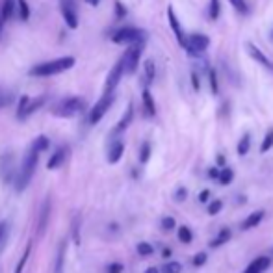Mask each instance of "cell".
Listing matches in <instances>:
<instances>
[{"instance_id": "obj_1", "label": "cell", "mask_w": 273, "mask_h": 273, "mask_svg": "<svg viewBox=\"0 0 273 273\" xmlns=\"http://www.w3.org/2000/svg\"><path fill=\"white\" fill-rule=\"evenodd\" d=\"M74 63H76V60H74L73 56H61L58 60L45 61V63L32 67L30 71H28V74L30 76H54V74L69 71L71 67H74Z\"/></svg>"}, {"instance_id": "obj_2", "label": "cell", "mask_w": 273, "mask_h": 273, "mask_svg": "<svg viewBox=\"0 0 273 273\" xmlns=\"http://www.w3.org/2000/svg\"><path fill=\"white\" fill-rule=\"evenodd\" d=\"M37 158H39V152L34 151V149H28V152L25 154V158H23V164H21V167H19L17 171V180H15V188L19 190V192H23V190L30 184L32 176H34V173H36V167H37Z\"/></svg>"}, {"instance_id": "obj_3", "label": "cell", "mask_w": 273, "mask_h": 273, "mask_svg": "<svg viewBox=\"0 0 273 273\" xmlns=\"http://www.w3.org/2000/svg\"><path fill=\"white\" fill-rule=\"evenodd\" d=\"M85 108V101L82 97H65L52 106V114L58 117H73Z\"/></svg>"}, {"instance_id": "obj_4", "label": "cell", "mask_w": 273, "mask_h": 273, "mask_svg": "<svg viewBox=\"0 0 273 273\" xmlns=\"http://www.w3.org/2000/svg\"><path fill=\"white\" fill-rule=\"evenodd\" d=\"M147 32L136 26H123L117 32H114L112 41L116 45H138V43H145Z\"/></svg>"}, {"instance_id": "obj_5", "label": "cell", "mask_w": 273, "mask_h": 273, "mask_svg": "<svg viewBox=\"0 0 273 273\" xmlns=\"http://www.w3.org/2000/svg\"><path fill=\"white\" fill-rule=\"evenodd\" d=\"M143 45L145 43H138V45H130L127 49V52L123 54V63H125V73L134 74L136 69H138V63H140L141 52H143Z\"/></svg>"}, {"instance_id": "obj_6", "label": "cell", "mask_w": 273, "mask_h": 273, "mask_svg": "<svg viewBox=\"0 0 273 273\" xmlns=\"http://www.w3.org/2000/svg\"><path fill=\"white\" fill-rule=\"evenodd\" d=\"M114 99H116L114 93H112V95H103V97L99 99L97 104H95L89 112V123L91 125H97V123L106 116V112L110 110V106L114 104Z\"/></svg>"}, {"instance_id": "obj_7", "label": "cell", "mask_w": 273, "mask_h": 273, "mask_svg": "<svg viewBox=\"0 0 273 273\" xmlns=\"http://www.w3.org/2000/svg\"><path fill=\"white\" fill-rule=\"evenodd\" d=\"M0 178L10 184V182L17 180V173H15V158L12 152H6L0 156Z\"/></svg>"}, {"instance_id": "obj_8", "label": "cell", "mask_w": 273, "mask_h": 273, "mask_svg": "<svg viewBox=\"0 0 273 273\" xmlns=\"http://www.w3.org/2000/svg\"><path fill=\"white\" fill-rule=\"evenodd\" d=\"M43 104H45V97H36V99H30V97H21L19 99V108H17V117L19 119H25V117L32 116L37 108H41Z\"/></svg>"}, {"instance_id": "obj_9", "label": "cell", "mask_w": 273, "mask_h": 273, "mask_svg": "<svg viewBox=\"0 0 273 273\" xmlns=\"http://www.w3.org/2000/svg\"><path fill=\"white\" fill-rule=\"evenodd\" d=\"M123 74H125V63H123V60H119L116 65L112 67L108 76H106V82H104V95H112V93L116 91V87L119 85V82H121Z\"/></svg>"}, {"instance_id": "obj_10", "label": "cell", "mask_w": 273, "mask_h": 273, "mask_svg": "<svg viewBox=\"0 0 273 273\" xmlns=\"http://www.w3.org/2000/svg\"><path fill=\"white\" fill-rule=\"evenodd\" d=\"M167 21H169L171 30H173V34H175V37H176V41H178V45H180L182 49H184L186 52H188V49H190L188 36H186V34H184V30H182V25H180V21L176 19L173 6L167 8Z\"/></svg>"}, {"instance_id": "obj_11", "label": "cell", "mask_w": 273, "mask_h": 273, "mask_svg": "<svg viewBox=\"0 0 273 273\" xmlns=\"http://www.w3.org/2000/svg\"><path fill=\"white\" fill-rule=\"evenodd\" d=\"M188 43H190L188 54L190 56H199V54H203L208 47H210V37L205 36V34L195 32V34H190L188 36Z\"/></svg>"}, {"instance_id": "obj_12", "label": "cell", "mask_w": 273, "mask_h": 273, "mask_svg": "<svg viewBox=\"0 0 273 273\" xmlns=\"http://www.w3.org/2000/svg\"><path fill=\"white\" fill-rule=\"evenodd\" d=\"M61 15L65 19V23L69 28H76L78 26V15H76V4L74 0H61Z\"/></svg>"}, {"instance_id": "obj_13", "label": "cell", "mask_w": 273, "mask_h": 273, "mask_svg": "<svg viewBox=\"0 0 273 273\" xmlns=\"http://www.w3.org/2000/svg\"><path fill=\"white\" fill-rule=\"evenodd\" d=\"M50 210H52V205H50V197H45V201L41 203V208H39V216H37V234L41 236L47 231V225H49L50 218Z\"/></svg>"}, {"instance_id": "obj_14", "label": "cell", "mask_w": 273, "mask_h": 273, "mask_svg": "<svg viewBox=\"0 0 273 273\" xmlns=\"http://www.w3.org/2000/svg\"><path fill=\"white\" fill-rule=\"evenodd\" d=\"M247 52H249V56H251L253 60L258 61L260 65L266 67L269 73H273V61L269 60V58H267V56L264 54V52H262L258 47H256V45H253V43H247Z\"/></svg>"}, {"instance_id": "obj_15", "label": "cell", "mask_w": 273, "mask_h": 273, "mask_svg": "<svg viewBox=\"0 0 273 273\" xmlns=\"http://www.w3.org/2000/svg\"><path fill=\"white\" fill-rule=\"evenodd\" d=\"M271 266V258L269 256H256L255 260L251 262L243 273H266Z\"/></svg>"}, {"instance_id": "obj_16", "label": "cell", "mask_w": 273, "mask_h": 273, "mask_svg": "<svg viewBox=\"0 0 273 273\" xmlns=\"http://www.w3.org/2000/svg\"><path fill=\"white\" fill-rule=\"evenodd\" d=\"M67 154H69V149L67 147H60L58 151L50 156V160L47 162V169H58V167H61L63 165V162L67 160Z\"/></svg>"}, {"instance_id": "obj_17", "label": "cell", "mask_w": 273, "mask_h": 273, "mask_svg": "<svg viewBox=\"0 0 273 273\" xmlns=\"http://www.w3.org/2000/svg\"><path fill=\"white\" fill-rule=\"evenodd\" d=\"M264 216H266V212H264V210H256V212H251L247 218L242 221V229H243V231H251V229L258 227V225L262 223Z\"/></svg>"}, {"instance_id": "obj_18", "label": "cell", "mask_w": 273, "mask_h": 273, "mask_svg": "<svg viewBox=\"0 0 273 273\" xmlns=\"http://www.w3.org/2000/svg\"><path fill=\"white\" fill-rule=\"evenodd\" d=\"M12 13H13V0H0V36H2L6 21L12 17Z\"/></svg>"}, {"instance_id": "obj_19", "label": "cell", "mask_w": 273, "mask_h": 273, "mask_svg": "<svg viewBox=\"0 0 273 273\" xmlns=\"http://www.w3.org/2000/svg\"><path fill=\"white\" fill-rule=\"evenodd\" d=\"M125 152V143L123 141H114L108 149V164H117Z\"/></svg>"}, {"instance_id": "obj_20", "label": "cell", "mask_w": 273, "mask_h": 273, "mask_svg": "<svg viewBox=\"0 0 273 273\" xmlns=\"http://www.w3.org/2000/svg\"><path fill=\"white\" fill-rule=\"evenodd\" d=\"M141 99H143V112H145V116L147 117L156 116V104H154V99H152L151 91L143 89V93H141Z\"/></svg>"}, {"instance_id": "obj_21", "label": "cell", "mask_w": 273, "mask_h": 273, "mask_svg": "<svg viewBox=\"0 0 273 273\" xmlns=\"http://www.w3.org/2000/svg\"><path fill=\"white\" fill-rule=\"evenodd\" d=\"M132 119H134V104L130 103V104L127 106V110H125V114H123L121 121L117 123V127L114 128V132L119 134V132H123V130H127L128 125L132 123Z\"/></svg>"}, {"instance_id": "obj_22", "label": "cell", "mask_w": 273, "mask_h": 273, "mask_svg": "<svg viewBox=\"0 0 273 273\" xmlns=\"http://www.w3.org/2000/svg\"><path fill=\"white\" fill-rule=\"evenodd\" d=\"M154 76H156V65H154V61L152 60H147L145 63H143V78H141L145 89H147V85L152 84Z\"/></svg>"}, {"instance_id": "obj_23", "label": "cell", "mask_w": 273, "mask_h": 273, "mask_svg": "<svg viewBox=\"0 0 273 273\" xmlns=\"http://www.w3.org/2000/svg\"><path fill=\"white\" fill-rule=\"evenodd\" d=\"M65 253H67V242L60 243L58 247V253H56V262H54V273H63V267H65Z\"/></svg>"}, {"instance_id": "obj_24", "label": "cell", "mask_w": 273, "mask_h": 273, "mask_svg": "<svg viewBox=\"0 0 273 273\" xmlns=\"http://www.w3.org/2000/svg\"><path fill=\"white\" fill-rule=\"evenodd\" d=\"M231 236H232V232H231V229H227V227H223L221 231H219V234L216 238H214L212 242H210V247L212 249H216V247H221L223 243H227L229 240H231Z\"/></svg>"}, {"instance_id": "obj_25", "label": "cell", "mask_w": 273, "mask_h": 273, "mask_svg": "<svg viewBox=\"0 0 273 273\" xmlns=\"http://www.w3.org/2000/svg\"><path fill=\"white\" fill-rule=\"evenodd\" d=\"M249 149H251V136H249V134H243L242 138H240V141H238L236 151L240 156H245L249 152Z\"/></svg>"}, {"instance_id": "obj_26", "label": "cell", "mask_w": 273, "mask_h": 273, "mask_svg": "<svg viewBox=\"0 0 273 273\" xmlns=\"http://www.w3.org/2000/svg\"><path fill=\"white\" fill-rule=\"evenodd\" d=\"M50 147V141L47 136H37L36 140H34V143H32V149L37 152H43V151H47Z\"/></svg>"}, {"instance_id": "obj_27", "label": "cell", "mask_w": 273, "mask_h": 273, "mask_svg": "<svg viewBox=\"0 0 273 273\" xmlns=\"http://www.w3.org/2000/svg\"><path fill=\"white\" fill-rule=\"evenodd\" d=\"M234 180V171L231 169V167H223V169H221V175H219V184H221V186H229V184H231V182Z\"/></svg>"}, {"instance_id": "obj_28", "label": "cell", "mask_w": 273, "mask_h": 273, "mask_svg": "<svg viewBox=\"0 0 273 273\" xmlns=\"http://www.w3.org/2000/svg\"><path fill=\"white\" fill-rule=\"evenodd\" d=\"M178 240H180L182 243H192L194 234H192L188 225H180V227H178Z\"/></svg>"}, {"instance_id": "obj_29", "label": "cell", "mask_w": 273, "mask_h": 273, "mask_svg": "<svg viewBox=\"0 0 273 273\" xmlns=\"http://www.w3.org/2000/svg\"><path fill=\"white\" fill-rule=\"evenodd\" d=\"M136 251H138V255L140 256H152L154 247H152L149 242H140L138 245H136Z\"/></svg>"}, {"instance_id": "obj_30", "label": "cell", "mask_w": 273, "mask_h": 273, "mask_svg": "<svg viewBox=\"0 0 273 273\" xmlns=\"http://www.w3.org/2000/svg\"><path fill=\"white\" fill-rule=\"evenodd\" d=\"M219 13H221V4H219V0H210V4H208V17L216 21L219 17Z\"/></svg>"}, {"instance_id": "obj_31", "label": "cell", "mask_w": 273, "mask_h": 273, "mask_svg": "<svg viewBox=\"0 0 273 273\" xmlns=\"http://www.w3.org/2000/svg\"><path fill=\"white\" fill-rule=\"evenodd\" d=\"M208 84H210V91L212 95H218L219 93V85H218V74L214 69H208Z\"/></svg>"}, {"instance_id": "obj_32", "label": "cell", "mask_w": 273, "mask_h": 273, "mask_svg": "<svg viewBox=\"0 0 273 273\" xmlns=\"http://www.w3.org/2000/svg\"><path fill=\"white\" fill-rule=\"evenodd\" d=\"M80 221H82V218H80V214H76L73 219V242L76 245H80Z\"/></svg>"}, {"instance_id": "obj_33", "label": "cell", "mask_w": 273, "mask_h": 273, "mask_svg": "<svg viewBox=\"0 0 273 273\" xmlns=\"http://www.w3.org/2000/svg\"><path fill=\"white\" fill-rule=\"evenodd\" d=\"M271 147H273V128H269L266 132V136H264V141H262V145H260V152H267Z\"/></svg>"}, {"instance_id": "obj_34", "label": "cell", "mask_w": 273, "mask_h": 273, "mask_svg": "<svg viewBox=\"0 0 273 273\" xmlns=\"http://www.w3.org/2000/svg\"><path fill=\"white\" fill-rule=\"evenodd\" d=\"M162 273H182V264L176 260L167 262V264L162 267Z\"/></svg>"}, {"instance_id": "obj_35", "label": "cell", "mask_w": 273, "mask_h": 273, "mask_svg": "<svg viewBox=\"0 0 273 273\" xmlns=\"http://www.w3.org/2000/svg\"><path fill=\"white\" fill-rule=\"evenodd\" d=\"M17 6H19V17L26 21V19L30 17V8L26 4V0H17Z\"/></svg>"}, {"instance_id": "obj_36", "label": "cell", "mask_w": 273, "mask_h": 273, "mask_svg": "<svg viewBox=\"0 0 273 273\" xmlns=\"http://www.w3.org/2000/svg\"><path fill=\"white\" fill-rule=\"evenodd\" d=\"M221 208H223V201L214 199L210 201V205H208V214H210V216H218V214L221 212Z\"/></svg>"}, {"instance_id": "obj_37", "label": "cell", "mask_w": 273, "mask_h": 273, "mask_svg": "<svg viewBox=\"0 0 273 273\" xmlns=\"http://www.w3.org/2000/svg\"><path fill=\"white\" fill-rule=\"evenodd\" d=\"M149 158H151V143H143L141 145V151H140V162L141 164H147L149 162Z\"/></svg>"}, {"instance_id": "obj_38", "label": "cell", "mask_w": 273, "mask_h": 273, "mask_svg": "<svg viewBox=\"0 0 273 273\" xmlns=\"http://www.w3.org/2000/svg\"><path fill=\"white\" fill-rule=\"evenodd\" d=\"M30 249H32V245H28V247H26V251L23 253V256H21V260H19V264H17V267H15V273H23L26 260H28V256H30Z\"/></svg>"}, {"instance_id": "obj_39", "label": "cell", "mask_w": 273, "mask_h": 273, "mask_svg": "<svg viewBox=\"0 0 273 273\" xmlns=\"http://www.w3.org/2000/svg\"><path fill=\"white\" fill-rule=\"evenodd\" d=\"M175 227H176V221L173 216H164V218H162V229H164V231H173Z\"/></svg>"}, {"instance_id": "obj_40", "label": "cell", "mask_w": 273, "mask_h": 273, "mask_svg": "<svg viewBox=\"0 0 273 273\" xmlns=\"http://www.w3.org/2000/svg\"><path fill=\"white\" fill-rule=\"evenodd\" d=\"M229 2L236 8L238 12L243 13V15H247V13H249V6H247V2H245V0H229Z\"/></svg>"}, {"instance_id": "obj_41", "label": "cell", "mask_w": 273, "mask_h": 273, "mask_svg": "<svg viewBox=\"0 0 273 273\" xmlns=\"http://www.w3.org/2000/svg\"><path fill=\"white\" fill-rule=\"evenodd\" d=\"M207 253H197V255H194V258H192V264H194V267H201L207 264Z\"/></svg>"}, {"instance_id": "obj_42", "label": "cell", "mask_w": 273, "mask_h": 273, "mask_svg": "<svg viewBox=\"0 0 273 273\" xmlns=\"http://www.w3.org/2000/svg\"><path fill=\"white\" fill-rule=\"evenodd\" d=\"M123 269H125V266L121 262H112L106 266V273H123Z\"/></svg>"}, {"instance_id": "obj_43", "label": "cell", "mask_w": 273, "mask_h": 273, "mask_svg": "<svg viewBox=\"0 0 273 273\" xmlns=\"http://www.w3.org/2000/svg\"><path fill=\"white\" fill-rule=\"evenodd\" d=\"M12 101H13L12 93H0V108H2V106H8Z\"/></svg>"}, {"instance_id": "obj_44", "label": "cell", "mask_w": 273, "mask_h": 273, "mask_svg": "<svg viewBox=\"0 0 273 273\" xmlns=\"http://www.w3.org/2000/svg\"><path fill=\"white\" fill-rule=\"evenodd\" d=\"M186 195H188V190L184 188V186H180V188H176V192H175V201H184L186 199Z\"/></svg>"}, {"instance_id": "obj_45", "label": "cell", "mask_w": 273, "mask_h": 273, "mask_svg": "<svg viewBox=\"0 0 273 273\" xmlns=\"http://www.w3.org/2000/svg\"><path fill=\"white\" fill-rule=\"evenodd\" d=\"M116 15H117V17H119V19L125 17V15H127V8L123 6L121 2H116Z\"/></svg>"}, {"instance_id": "obj_46", "label": "cell", "mask_w": 273, "mask_h": 273, "mask_svg": "<svg viewBox=\"0 0 273 273\" xmlns=\"http://www.w3.org/2000/svg\"><path fill=\"white\" fill-rule=\"evenodd\" d=\"M192 85H194V89L195 91H199L201 89V82H199V76H197V73H192Z\"/></svg>"}, {"instance_id": "obj_47", "label": "cell", "mask_w": 273, "mask_h": 273, "mask_svg": "<svg viewBox=\"0 0 273 273\" xmlns=\"http://www.w3.org/2000/svg\"><path fill=\"white\" fill-rule=\"evenodd\" d=\"M219 175H221V171H219L218 167H210V169H208V176H210V178L219 180Z\"/></svg>"}, {"instance_id": "obj_48", "label": "cell", "mask_w": 273, "mask_h": 273, "mask_svg": "<svg viewBox=\"0 0 273 273\" xmlns=\"http://www.w3.org/2000/svg\"><path fill=\"white\" fill-rule=\"evenodd\" d=\"M6 232H8V223L6 221H0V242L6 238Z\"/></svg>"}, {"instance_id": "obj_49", "label": "cell", "mask_w": 273, "mask_h": 273, "mask_svg": "<svg viewBox=\"0 0 273 273\" xmlns=\"http://www.w3.org/2000/svg\"><path fill=\"white\" fill-rule=\"evenodd\" d=\"M210 199V190H203L199 194V203H207Z\"/></svg>"}, {"instance_id": "obj_50", "label": "cell", "mask_w": 273, "mask_h": 273, "mask_svg": "<svg viewBox=\"0 0 273 273\" xmlns=\"http://www.w3.org/2000/svg\"><path fill=\"white\" fill-rule=\"evenodd\" d=\"M218 164L221 165V167H227V165H225V158L221 156V154H219V156H218Z\"/></svg>"}, {"instance_id": "obj_51", "label": "cell", "mask_w": 273, "mask_h": 273, "mask_svg": "<svg viewBox=\"0 0 273 273\" xmlns=\"http://www.w3.org/2000/svg\"><path fill=\"white\" fill-rule=\"evenodd\" d=\"M162 255H164V258H169V256H171V249H164V253H162Z\"/></svg>"}, {"instance_id": "obj_52", "label": "cell", "mask_w": 273, "mask_h": 273, "mask_svg": "<svg viewBox=\"0 0 273 273\" xmlns=\"http://www.w3.org/2000/svg\"><path fill=\"white\" fill-rule=\"evenodd\" d=\"M145 273H162V271H160V269H156V267H149Z\"/></svg>"}, {"instance_id": "obj_53", "label": "cell", "mask_w": 273, "mask_h": 273, "mask_svg": "<svg viewBox=\"0 0 273 273\" xmlns=\"http://www.w3.org/2000/svg\"><path fill=\"white\" fill-rule=\"evenodd\" d=\"M87 2H89L91 6H97V4H99V0H87Z\"/></svg>"}, {"instance_id": "obj_54", "label": "cell", "mask_w": 273, "mask_h": 273, "mask_svg": "<svg viewBox=\"0 0 273 273\" xmlns=\"http://www.w3.org/2000/svg\"><path fill=\"white\" fill-rule=\"evenodd\" d=\"M271 37H273V32H271Z\"/></svg>"}]
</instances>
